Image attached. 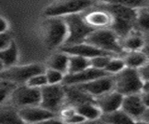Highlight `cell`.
Returning <instances> with one entry per match:
<instances>
[{
    "label": "cell",
    "mask_w": 149,
    "mask_h": 124,
    "mask_svg": "<svg viewBox=\"0 0 149 124\" xmlns=\"http://www.w3.org/2000/svg\"><path fill=\"white\" fill-rule=\"evenodd\" d=\"M93 0H57L44 10L45 17H64L92 8Z\"/></svg>",
    "instance_id": "8992f818"
},
{
    "label": "cell",
    "mask_w": 149,
    "mask_h": 124,
    "mask_svg": "<svg viewBox=\"0 0 149 124\" xmlns=\"http://www.w3.org/2000/svg\"><path fill=\"white\" fill-rule=\"evenodd\" d=\"M8 31V22L6 19L2 17L0 19V33H4V32Z\"/></svg>",
    "instance_id": "8d00e7d4"
},
{
    "label": "cell",
    "mask_w": 149,
    "mask_h": 124,
    "mask_svg": "<svg viewBox=\"0 0 149 124\" xmlns=\"http://www.w3.org/2000/svg\"><path fill=\"white\" fill-rule=\"evenodd\" d=\"M45 67L40 63H31L22 66L14 65L1 71V79L10 80L14 83L25 84L33 76L45 73Z\"/></svg>",
    "instance_id": "ba28073f"
},
{
    "label": "cell",
    "mask_w": 149,
    "mask_h": 124,
    "mask_svg": "<svg viewBox=\"0 0 149 124\" xmlns=\"http://www.w3.org/2000/svg\"><path fill=\"white\" fill-rule=\"evenodd\" d=\"M66 91L63 84H48L41 88L40 105L50 112L57 114L65 104Z\"/></svg>",
    "instance_id": "52a82bcc"
},
{
    "label": "cell",
    "mask_w": 149,
    "mask_h": 124,
    "mask_svg": "<svg viewBox=\"0 0 149 124\" xmlns=\"http://www.w3.org/2000/svg\"><path fill=\"white\" fill-rule=\"evenodd\" d=\"M19 114L23 123H45L47 121L57 116L41 105H30L19 108Z\"/></svg>",
    "instance_id": "7c38bea8"
},
{
    "label": "cell",
    "mask_w": 149,
    "mask_h": 124,
    "mask_svg": "<svg viewBox=\"0 0 149 124\" xmlns=\"http://www.w3.org/2000/svg\"><path fill=\"white\" fill-rule=\"evenodd\" d=\"M146 108V107L143 104L141 97V93L124 95L121 109L127 113L130 117H132L135 122L139 121Z\"/></svg>",
    "instance_id": "2e32d148"
},
{
    "label": "cell",
    "mask_w": 149,
    "mask_h": 124,
    "mask_svg": "<svg viewBox=\"0 0 149 124\" xmlns=\"http://www.w3.org/2000/svg\"><path fill=\"white\" fill-rule=\"evenodd\" d=\"M17 87V83H14V82L8 79H1V81H0V102H1V104H4L7 99L10 98L11 94Z\"/></svg>",
    "instance_id": "4316f807"
},
{
    "label": "cell",
    "mask_w": 149,
    "mask_h": 124,
    "mask_svg": "<svg viewBox=\"0 0 149 124\" xmlns=\"http://www.w3.org/2000/svg\"><path fill=\"white\" fill-rule=\"evenodd\" d=\"M125 67H126V63L124 59L118 58V56H114L111 58L108 65L104 68V70L107 73H109L110 75H116L120 71H122Z\"/></svg>",
    "instance_id": "83f0119b"
},
{
    "label": "cell",
    "mask_w": 149,
    "mask_h": 124,
    "mask_svg": "<svg viewBox=\"0 0 149 124\" xmlns=\"http://www.w3.org/2000/svg\"><path fill=\"white\" fill-rule=\"evenodd\" d=\"M88 11H84L83 13L84 19L94 29L101 28H110L113 24V17L111 13L102 8L100 7H95L93 8H88Z\"/></svg>",
    "instance_id": "8fae6325"
},
{
    "label": "cell",
    "mask_w": 149,
    "mask_h": 124,
    "mask_svg": "<svg viewBox=\"0 0 149 124\" xmlns=\"http://www.w3.org/2000/svg\"><path fill=\"white\" fill-rule=\"evenodd\" d=\"M91 67V60L79 55L69 54V65L67 74H76Z\"/></svg>",
    "instance_id": "cb8c5ba5"
},
{
    "label": "cell",
    "mask_w": 149,
    "mask_h": 124,
    "mask_svg": "<svg viewBox=\"0 0 149 124\" xmlns=\"http://www.w3.org/2000/svg\"><path fill=\"white\" fill-rule=\"evenodd\" d=\"M114 76L115 90L123 95L142 93L144 81L139 69L126 66L122 71Z\"/></svg>",
    "instance_id": "3957f363"
},
{
    "label": "cell",
    "mask_w": 149,
    "mask_h": 124,
    "mask_svg": "<svg viewBox=\"0 0 149 124\" xmlns=\"http://www.w3.org/2000/svg\"><path fill=\"white\" fill-rule=\"evenodd\" d=\"M69 65V54L64 52H61L53 54L48 61V68H52L61 71L64 75L67 74Z\"/></svg>",
    "instance_id": "603a6c76"
},
{
    "label": "cell",
    "mask_w": 149,
    "mask_h": 124,
    "mask_svg": "<svg viewBox=\"0 0 149 124\" xmlns=\"http://www.w3.org/2000/svg\"><path fill=\"white\" fill-rule=\"evenodd\" d=\"M136 29L149 33V8L142 7L137 10Z\"/></svg>",
    "instance_id": "484cf974"
},
{
    "label": "cell",
    "mask_w": 149,
    "mask_h": 124,
    "mask_svg": "<svg viewBox=\"0 0 149 124\" xmlns=\"http://www.w3.org/2000/svg\"><path fill=\"white\" fill-rule=\"evenodd\" d=\"M49 84H62L64 79V74L61 71H58L52 68H47L45 71Z\"/></svg>",
    "instance_id": "f546056e"
},
{
    "label": "cell",
    "mask_w": 149,
    "mask_h": 124,
    "mask_svg": "<svg viewBox=\"0 0 149 124\" xmlns=\"http://www.w3.org/2000/svg\"><path fill=\"white\" fill-rule=\"evenodd\" d=\"M97 7L108 10L113 17V24L110 28L118 36L120 39L127 36L136 28V16L138 8L100 3Z\"/></svg>",
    "instance_id": "6da1fadb"
},
{
    "label": "cell",
    "mask_w": 149,
    "mask_h": 124,
    "mask_svg": "<svg viewBox=\"0 0 149 124\" xmlns=\"http://www.w3.org/2000/svg\"><path fill=\"white\" fill-rule=\"evenodd\" d=\"M124 61L126 66L135 69H140L144 65L149 62V58L143 50H133V52H127L124 56Z\"/></svg>",
    "instance_id": "ffe728a7"
},
{
    "label": "cell",
    "mask_w": 149,
    "mask_h": 124,
    "mask_svg": "<svg viewBox=\"0 0 149 124\" xmlns=\"http://www.w3.org/2000/svg\"><path fill=\"white\" fill-rule=\"evenodd\" d=\"M0 123L1 124H14V123H23L22 118L19 114V110L15 111V109L10 107H3L0 111Z\"/></svg>",
    "instance_id": "d4e9b609"
},
{
    "label": "cell",
    "mask_w": 149,
    "mask_h": 124,
    "mask_svg": "<svg viewBox=\"0 0 149 124\" xmlns=\"http://www.w3.org/2000/svg\"><path fill=\"white\" fill-rule=\"evenodd\" d=\"M139 122L143 123H149V108H146L143 114L142 115L141 118L139 119Z\"/></svg>",
    "instance_id": "74e56055"
},
{
    "label": "cell",
    "mask_w": 149,
    "mask_h": 124,
    "mask_svg": "<svg viewBox=\"0 0 149 124\" xmlns=\"http://www.w3.org/2000/svg\"><path fill=\"white\" fill-rule=\"evenodd\" d=\"M19 58V52L16 43L12 41L8 47L0 49V63H1V71L6 68L16 65Z\"/></svg>",
    "instance_id": "d6986e66"
},
{
    "label": "cell",
    "mask_w": 149,
    "mask_h": 124,
    "mask_svg": "<svg viewBox=\"0 0 149 124\" xmlns=\"http://www.w3.org/2000/svg\"><path fill=\"white\" fill-rule=\"evenodd\" d=\"M76 110L88 121H98L102 114V110L95 104V102H88L85 104H82L77 107Z\"/></svg>",
    "instance_id": "7402d4cb"
},
{
    "label": "cell",
    "mask_w": 149,
    "mask_h": 124,
    "mask_svg": "<svg viewBox=\"0 0 149 124\" xmlns=\"http://www.w3.org/2000/svg\"><path fill=\"white\" fill-rule=\"evenodd\" d=\"M66 91L65 98V105L77 107L82 104L88 102H95V98L90 93H86L83 90L79 89L76 85H64Z\"/></svg>",
    "instance_id": "e0dca14e"
},
{
    "label": "cell",
    "mask_w": 149,
    "mask_h": 124,
    "mask_svg": "<svg viewBox=\"0 0 149 124\" xmlns=\"http://www.w3.org/2000/svg\"><path fill=\"white\" fill-rule=\"evenodd\" d=\"M101 122H104V123H115V124H118V123H134L135 121L130 117L129 115L123 111L122 109H118L116 110V111L110 112V113H102L101 118L98 119Z\"/></svg>",
    "instance_id": "44dd1931"
},
{
    "label": "cell",
    "mask_w": 149,
    "mask_h": 124,
    "mask_svg": "<svg viewBox=\"0 0 149 124\" xmlns=\"http://www.w3.org/2000/svg\"><path fill=\"white\" fill-rule=\"evenodd\" d=\"M12 104L18 107L40 105L41 89L30 87L27 84H20L10 96Z\"/></svg>",
    "instance_id": "9c48e42d"
},
{
    "label": "cell",
    "mask_w": 149,
    "mask_h": 124,
    "mask_svg": "<svg viewBox=\"0 0 149 124\" xmlns=\"http://www.w3.org/2000/svg\"><path fill=\"white\" fill-rule=\"evenodd\" d=\"M143 91H149V82H144V84H143Z\"/></svg>",
    "instance_id": "ab89813d"
},
{
    "label": "cell",
    "mask_w": 149,
    "mask_h": 124,
    "mask_svg": "<svg viewBox=\"0 0 149 124\" xmlns=\"http://www.w3.org/2000/svg\"><path fill=\"white\" fill-rule=\"evenodd\" d=\"M124 95L116 90H112L95 98V104L100 107L102 113H110L118 110L122 105Z\"/></svg>",
    "instance_id": "9a60e30c"
},
{
    "label": "cell",
    "mask_w": 149,
    "mask_h": 124,
    "mask_svg": "<svg viewBox=\"0 0 149 124\" xmlns=\"http://www.w3.org/2000/svg\"><path fill=\"white\" fill-rule=\"evenodd\" d=\"M11 35L9 34V32H4V33H0V49H3L5 48L8 47L12 42Z\"/></svg>",
    "instance_id": "d6a6232c"
},
{
    "label": "cell",
    "mask_w": 149,
    "mask_h": 124,
    "mask_svg": "<svg viewBox=\"0 0 149 124\" xmlns=\"http://www.w3.org/2000/svg\"><path fill=\"white\" fill-rule=\"evenodd\" d=\"M148 8H149V7H148Z\"/></svg>",
    "instance_id": "60d3db41"
},
{
    "label": "cell",
    "mask_w": 149,
    "mask_h": 124,
    "mask_svg": "<svg viewBox=\"0 0 149 124\" xmlns=\"http://www.w3.org/2000/svg\"><path fill=\"white\" fill-rule=\"evenodd\" d=\"M97 1H99V3L113 4V5L126 6L134 8L144 7V4H146V0H97Z\"/></svg>",
    "instance_id": "f1b7e54d"
},
{
    "label": "cell",
    "mask_w": 149,
    "mask_h": 124,
    "mask_svg": "<svg viewBox=\"0 0 149 124\" xmlns=\"http://www.w3.org/2000/svg\"><path fill=\"white\" fill-rule=\"evenodd\" d=\"M143 50L146 53V55L149 58V38L147 40H146V45H144V48L143 49Z\"/></svg>",
    "instance_id": "f35d334b"
},
{
    "label": "cell",
    "mask_w": 149,
    "mask_h": 124,
    "mask_svg": "<svg viewBox=\"0 0 149 124\" xmlns=\"http://www.w3.org/2000/svg\"><path fill=\"white\" fill-rule=\"evenodd\" d=\"M112 57H114V56H110V55H100V56L93 57L90 59L91 66L97 68V69L104 70V68L108 65V63Z\"/></svg>",
    "instance_id": "1f68e13d"
},
{
    "label": "cell",
    "mask_w": 149,
    "mask_h": 124,
    "mask_svg": "<svg viewBox=\"0 0 149 124\" xmlns=\"http://www.w3.org/2000/svg\"><path fill=\"white\" fill-rule=\"evenodd\" d=\"M140 74H141L144 82H149V62L144 65L143 67L139 69Z\"/></svg>",
    "instance_id": "e575fe53"
},
{
    "label": "cell",
    "mask_w": 149,
    "mask_h": 124,
    "mask_svg": "<svg viewBox=\"0 0 149 124\" xmlns=\"http://www.w3.org/2000/svg\"><path fill=\"white\" fill-rule=\"evenodd\" d=\"M107 75L110 74L107 73L105 70L97 69V68L91 66L81 72L76 73V74H66L64 76V79L62 84L67 86L77 85L81 83H86V82H88L91 80L98 79V77L107 76Z\"/></svg>",
    "instance_id": "5bb4252c"
},
{
    "label": "cell",
    "mask_w": 149,
    "mask_h": 124,
    "mask_svg": "<svg viewBox=\"0 0 149 124\" xmlns=\"http://www.w3.org/2000/svg\"><path fill=\"white\" fill-rule=\"evenodd\" d=\"M120 41L125 52L142 50L146 45V39L141 34V31H139L138 29H134L127 36L120 39Z\"/></svg>",
    "instance_id": "ac0fdd59"
},
{
    "label": "cell",
    "mask_w": 149,
    "mask_h": 124,
    "mask_svg": "<svg viewBox=\"0 0 149 124\" xmlns=\"http://www.w3.org/2000/svg\"><path fill=\"white\" fill-rule=\"evenodd\" d=\"M68 36L67 25L63 17H46L42 24V36L49 49L61 48Z\"/></svg>",
    "instance_id": "7a4b0ae2"
},
{
    "label": "cell",
    "mask_w": 149,
    "mask_h": 124,
    "mask_svg": "<svg viewBox=\"0 0 149 124\" xmlns=\"http://www.w3.org/2000/svg\"><path fill=\"white\" fill-rule=\"evenodd\" d=\"M62 52H66L70 55H79V56L86 57L88 59H91L93 57L100 56V55H110V56H118L112 52H106V50L101 49L99 48L95 47L91 44H88L87 42H83L77 45L71 46H63L61 47Z\"/></svg>",
    "instance_id": "4fadbf2b"
},
{
    "label": "cell",
    "mask_w": 149,
    "mask_h": 124,
    "mask_svg": "<svg viewBox=\"0 0 149 124\" xmlns=\"http://www.w3.org/2000/svg\"><path fill=\"white\" fill-rule=\"evenodd\" d=\"M63 18L68 31L67 38L63 46L77 45L85 42L88 35L95 30L90 24H88L84 19L83 13H74L64 16Z\"/></svg>",
    "instance_id": "277c9868"
},
{
    "label": "cell",
    "mask_w": 149,
    "mask_h": 124,
    "mask_svg": "<svg viewBox=\"0 0 149 124\" xmlns=\"http://www.w3.org/2000/svg\"><path fill=\"white\" fill-rule=\"evenodd\" d=\"M87 119L84 118L81 114H79L77 110L74 114H72L71 116L68 117L66 119H64L63 122H67V123H81V122H85Z\"/></svg>",
    "instance_id": "836d02e7"
},
{
    "label": "cell",
    "mask_w": 149,
    "mask_h": 124,
    "mask_svg": "<svg viewBox=\"0 0 149 124\" xmlns=\"http://www.w3.org/2000/svg\"><path fill=\"white\" fill-rule=\"evenodd\" d=\"M79 89L83 90L86 93H90L93 97L96 98L104 93L115 90V81L113 75H107L98 77L86 83H81L76 85Z\"/></svg>",
    "instance_id": "30bf717a"
},
{
    "label": "cell",
    "mask_w": 149,
    "mask_h": 124,
    "mask_svg": "<svg viewBox=\"0 0 149 124\" xmlns=\"http://www.w3.org/2000/svg\"><path fill=\"white\" fill-rule=\"evenodd\" d=\"M25 84H27L30 87H34V88H38L41 89L44 86L48 85V79L45 75V73H40V74H36L33 76L31 79L28 80Z\"/></svg>",
    "instance_id": "4dcf8cb0"
},
{
    "label": "cell",
    "mask_w": 149,
    "mask_h": 124,
    "mask_svg": "<svg viewBox=\"0 0 149 124\" xmlns=\"http://www.w3.org/2000/svg\"><path fill=\"white\" fill-rule=\"evenodd\" d=\"M141 97L143 100V104L146 105V108H149V91H142L141 93Z\"/></svg>",
    "instance_id": "d590c367"
},
{
    "label": "cell",
    "mask_w": 149,
    "mask_h": 124,
    "mask_svg": "<svg viewBox=\"0 0 149 124\" xmlns=\"http://www.w3.org/2000/svg\"><path fill=\"white\" fill-rule=\"evenodd\" d=\"M85 42L116 55L122 54L125 52L120 38L111 28L95 29L88 35Z\"/></svg>",
    "instance_id": "5b68a950"
}]
</instances>
